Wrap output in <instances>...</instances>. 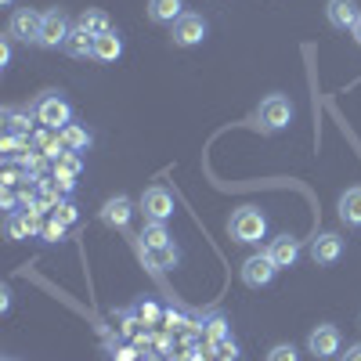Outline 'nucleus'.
Masks as SVG:
<instances>
[{
  "label": "nucleus",
  "instance_id": "f257e3e1",
  "mask_svg": "<svg viewBox=\"0 0 361 361\" xmlns=\"http://www.w3.org/2000/svg\"><path fill=\"white\" fill-rule=\"evenodd\" d=\"M228 235L235 238V243H243V246H253L260 243V238L267 235V217L260 214L257 206H238L231 221H228Z\"/></svg>",
  "mask_w": 361,
  "mask_h": 361
},
{
  "label": "nucleus",
  "instance_id": "f03ea898",
  "mask_svg": "<svg viewBox=\"0 0 361 361\" xmlns=\"http://www.w3.org/2000/svg\"><path fill=\"white\" fill-rule=\"evenodd\" d=\"M257 123H260V130H267V134L286 130V127L293 123V105H289V98H286V94H267V98L260 102V109H257Z\"/></svg>",
  "mask_w": 361,
  "mask_h": 361
},
{
  "label": "nucleus",
  "instance_id": "7ed1b4c3",
  "mask_svg": "<svg viewBox=\"0 0 361 361\" xmlns=\"http://www.w3.org/2000/svg\"><path fill=\"white\" fill-rule=\"evenodd\" d=\"M37 123H44L47 130H58L62 134L69 123H73V105L58 94H47L37 102Z\"/></svg>",
  "mask_w": 361,
  "mask_h": 361
},
{
  "label": "nucleus",
  "instance_id": "20e7f679",
  "mask_svg": "<svg viewBox=\"0 0 361 361\" xmlns=\"http://www.w3.org/2000/svg\"><path fill=\"white\" fill-rule=\"evenodd\" d=\"M206 33H209L206 18H202V15H192V11H185V15H180V18L170 25V40H173V47H195V44L206 40Z\"/></svg>",
  "mask_w": 361,
  "mask_h": 361
},
{
  "label": "nucleus",
  "instance_id": "39448f33",
  "mask_svg": "<svg viewBox=\"0 0 361 361\" xmlns=\"http://www.w3.org/2000/svg\"><path fill=\"white\" fill-rule=\"evenodd\" d=\"M40 29H44V15L33 8H18L8 22V37L22 40V44H40Z\"/></svg>",
  "mask_w": 361,
  "mask_h": 361
},
{
  "label": "nucleus",
  "instance_id": "423d86ee",
  "mask_svg": "<svg viewBox=\"0 0 361 361\" xmlns=\"http://www.w3.org/2000/svg\"><path fill=\"white\" fill-rule=\"evenodd\" d=\"M340 329L336 325H329V322H322V325H314L311 329V336H307V350L318 357V361H325V357H336L340 354Z\"/></svg>",
  "mask_w": 361,
  "mask_h": 361
},
{
  "label": "nucleus",
  "instance_id": "0eeeda50",
  "mask_svg": "<svg viewBox=\"0 0 361 361\" xmlns=\"http://www.w3.org/2000/svg\"><path fill=\"white\" fill-rule=\"evenodd\" d=\"M275 260H271L267 253H253V257H246L243 260V282L250 286V289H264V286H271L275 282Z\"/></svg>",
  "mask_w": 361,
  "mask_h": 361
},
{
  "label": "nucleus",
  "instance_id": "6e6552de",
  "mask_svg": "<svg viewBox=\"0 0 361 361\" xmlns=\"http://www.w3.org/2000/svg\"><path fill=\"white\" fill-rule=\"evenodd\" d=\"M69 33H73V22L66 18V11H44V29H40V47H66V40H69Z\"/></svg>",
  "mask_w": 361,
  "mask_h": 361
},
{
  "label": "nucleus",
  "instance_id": "1a4fd4ad",
  "mask_svg": "<svg viewBox=\"0 0 361 361\" xmlns=\"http://www.w3.org/2000/svg\"><path fill=\"white\" fill-rule=\"evenodd\" d=\"M141 209H145L148 221H163L166 224L170 214H173V195L166 188L152 185V188H145V195H141Z\"/></svg>",
  "mask_w": 361,
  "mask_h": 361
},
{
  "label": "nucleus",
  "instance_id": "9d476101",
  "mask_svg": "<svg viewBox=\"0 0 361 361\" xmlns=\"http://www.w3.org/2000/svg\"><path fill=\"white\" fill-rule=\"evenodd\" d=\"M311 260L314 264H336L340 257H343V238L336 235V231H322L314 243H311Z\"/></svg>",
  "mask_w": 361,
  "mask_h": 361
},
{
  "label": "nucleus",
  "instance_id": "9b49d317",
  "mask_svg": "<svg viewBox=\"0 0 361 361\" xmlns=\"http://www.w3.org/2000/svg\"><path fill=\"white\" fill-rule=\"evenodd\" d=\"M325 18H329V25H333V29H343V33L350 29V33H354L361 11H357L354 0H329V4H325Z\"/></svg>",
  "mask_w": 361,
  "mask_h": 361
},
{
  "label": "nucleus",
  "instance_id": "f8f14e48",
  "mask_svg": "<svg viewBox=\"0 0 361 361\" xmlns=\"http://www.w3.org/2000/svg\"><path fill=\"white\" fill-rule=\"evenodd\" d=\"M264 253L275 260V267H293V264L300 260V238L279 235V238H271V246H267Z\"/></svg>",
  "mask_w": 361,
  "mask_h": 361
},
{
  "label": "nucleus",
  "instance_id": "ddd939ff",
  "mask_svg": "<svg viewBox=\"0 0 361 361\" xmlns=\"http://www.w3.org/2000/svg\"><path fill=\"white\" fill-rule=\"evenodd\" d=\"M130 214H134V206H130L127 195H112V199L102 206V221H105L109 228H127V224H130Z\"/></svg>",
  "mask_w": 361,
  "mask_h": 361
},
{
  "label": "nucleus",
  "instance_id": "4468645a",
  "mask_svg": "<svg viewBox=\"0 0 361 361\" xmlns=\"http://www.w3.org/2000/svg\"><path fill=\"white\" fill-rule=\"evenodd\" d=\"M185 15V0H148V18L156 25H173Z\"/></svg>",
  "mask_w": 361,
  "mask_h": 361
},
{
  "label": "nucleus",
  "instance_id": "2eb2a0df",
  "mask_svg": "<svg viewBox=\"0 0 361 361\" xmlns=\"http://www.w3.org/2000/svg\"><path fill=\"white\" fill-rule=\"evenodd\" d=\"M80 170H83V163H80V156H76V152L58 156V159H54V180H58V188L73 192V180H76V173H80Z\"/></svg>",
  "mask_w": 361,
  "mask_h": 361
},
{
  "label": "nucleus",
  "instance_id": "dca6fc26",
  "mask_svg": "<svg viewBox=\"0 0 361 361\" xmlns=\"http://www.w3.org/2000/svg\"><path fill=\"white\" fill-rule=\"evenodd\" d=\"M76 25L83 29V33H90V37H105V33H112V18H109L102 8H83V15L76 18Z\"/></svg>",
  "mask_w": 361,
  "mask_h": 361
},
{
  "label": "nucleus",
  "instance_id": "f3484780",
  "mask_svg": "<svg viewBox=\"0 0 361 361\" xmlns=\"http://www.w3.org/2000/svg\"><path fill=\"white\" fill-rule=\"evenodd\" d=\"M340 221L350 224V228H361V188H347L340 195Z\"/></svg>",
  "mask_w": 361,
  "mask_h": 361
},
{
  "label": "nucleus",
  "instance_id": "a211bd4d",
  "mask_svg": "<svg viewBox=\"0 0 361 361\" xmlns=\"http://www.w3.org/2000/svg\"><path fill=\"white\" fill-rule=\"evenodd\" d=\"M145 260H148V267H156V271H170V267L180 264V250L173 243H166L159 250H145Z\"/></svg>",
  "mask_w": 361,
  "mask_h": 361
},
{
  "label": "nucleus",
  "instance_id": "6ab92c4d",
  "mask_svg": "<svg viewBox=\"0 0 361 361\" xmlns=\"http://www.w3.org/2000/svg\"><path fill=\"white\" fill-rule=\"evenodd\" d=\"M69 58H94V37L90 33H83V29L76 25L73 33H69V40H66V47H62Z\"/></svg>",
  "mask_w": 361,
  "mask_h": 361
},
{
  "label": "nucleus",
  "instance_id": "aec40b11",
  "mask_svg": "<svg viewBox=\"0 0 361 361\" xmlns=\"http://www.w3.org/2000/svg\"><path fill=\"white\" fill-rule=\"evenodd\" d=\"M119 54H123V40H119L116 29L105 33V37H94V58L98 62H116Z\"/></svg>",
  "mask_w": 361,
  "mask_h": 361
},
{
  "label": "nucleus",
  "instance_id": "412c9836",
  "mask_svg": "<svg viewBox=\"0 0 361 361\" xmlns=\"http://www.w3.org/2000/svg\"><path fill=\"white\" fill-rule=\"evenodd\" d=\"M166 243H173L170 231H166V224H163V221H148L145 231H141V250H159V246H166Z\"/></svg>",
  "mask_w": 361,
  "mask_h": 361
},
{
  "label": "nucleus",
  "instance_id": "4be33fe9",
  "mask_svg": "<svg viewBox=\"0 0 361 361\" xmlns=\"http://www.w3.org/2000/svg\"><path fill=\"white\" fill-rule=\"evenodd\" d=\"M33 231H40V224H37V217H18V214H8V238L15 243V238H29Z\"/></svg>",
  "mask_w": 361,
  "mask_h": 361
},
{
  "label": "nucleus",
  "instance_id": "5701e85b",
  "mask_svg": "<svg viewBox=\"0 0 361 361\" xmlns=\"http://www.w3.org/2000/svg\"><path fill=\"white\" fill-rule=\"evenodd\" d=\"M62 141H66L69 152H87V148H90V134H87L83 127H76V123H69V127L62 130Z\"/></svg>",
  "mask_w": 361,
  "mask_h": 361
},
{
  "label": "nucleus",
  "instance_id": "b1692460",
  "mask_svg": "<svg viewBox=\"0 0 361 361\" xmlns=\"http://www.w3.org/2000/svg\"><path fill=\"white\" fill-rule=\"evenodd\" d=\"M51 209H54L51 217H54L58 224H66V228H69V224H76V206H73V202H54Z\"/></svg>",
  "mask_w": 361,
  "mask_h": 361
},
{
  "label": "nucleus",
  "instance_id": "393cba45",
  "mask_svg": "<svg viewBox=\"0 0 361 361\" xmlns=\"http://www.w3.org/2000/svg\"><path fill=\"white\" fill-rule=\"evenodd\" d=\"M264 361H300V354H296L293 343H279V347H271V350H267Z\"/></svg>",
  "mask_w": 361,
  "mask_h": 361
},
{
  "label": "nucleus",
  "instance_id": "a878e982",
  "mask_svg": "<svg viewBox=\"0 0 361 361\" xmlns=\"http://www.w3.org/2000/svg\"><path fill=\"white\" fill-rule=\"evenodd\" d=\"M62 231H66V224H58L54 217H51V224H47V228H40V235L47 238V243H58V238H62Z\"/></svg>",
  "mask_w": 361,
  "mask_h": 361
},
{
  "label": "nucleus",
  "instance_id": "bb28decb",
  "mask_svg": "<svg viewBox=\"0 0 361 361\" xmlns=\"http://www.w3.org/2000/svg\"><path fill=\"white\" fill-rule=\"evenodd\" d=\"M8 62H11V44L4 40L0 44V69H8Z\"/></svg>",
  "mask_w": 361,
  "mask_h": 361
},
{
  "label": "nucleus",
  "instance_id": "cd10ccee",
  "mask_svg": "<svg viewBox=\"0 0 361 361\" xmlns=\"http://www.w3.org/2000/svg\"><path fill=\"white\" fill-rule=\"evenodd\" d=\"M340 361H361V343L347 347V354H340Z\"/></svg>",
  "mask_w": 361,
  "mask_h": 361
},
{
  "label": "nucleus",
  "instance_id": "c85d7f7f",
  "mask_svg": "<svg viewBox=\"0 0 361 361\" xmlns=\"http://www.w3.org/2000/svg\"><path fill=\"white\" fill-rule=\"evenodd\" d=\"M156 314H159V311H156V307H152V304H145V307H141V318H148V322H152V318H156Z\"/></svg>",
  "mask_w": 361,
  "mask_h": 361
},
{
  "label": "nucleus",
  "instance_id": "c756f323",
  "mask_svg": "<svg viewBox=\"0 0 361 361\" xmlns=\"http://www.w3.org/2000/svg\"><path fill=\"white\" fill-rule=\"evenodd\" d=\"M4 209H8V214H15V195L11 192H4Z\"/></svg>",
  "mask_w": 361,
  "mask_h": 361
},
{
  "label": "nucleus",
  "instance_id": "7c9ffc66",
  "mask_svg": "<svg viewBox=\"0 0 361 361\" xmlns=\"http://www.w3.org/2000/svg\"><path fill=\"white\" fill-rule=\"evenodd\" d=\"M354 40L361 44V18H357V25H354Z\"/></svg>",
  "mask_w": 361,
  "mask_h": 361
},
{
  "label": "nucleus",
  "instance_id": "2f4dec72",
  "mask_svg": "<svg viewBox=\"0 0 361 361\" xmlns=\"http://www.w3.org/2000/svg\"><path fill=\"white\" fill-rule=\"evenodd\" d=\"M0 4H4V8H11V4H15V0H0Z\"/></svg>",
  "mask_w": 361,
  "mask_h": 361
},
{
  "label": "nucleus",
  "instance_id": "473e14b6",
  "mask_svg": "<svg viewBox=\"0 0 361 361\" xmlns=\"http://www.w3.org/2000/svg\"><path fill=\"white\" fill-rule=\"evenodd\" d=\"M4 361H11V357H4Z\"/></svg>",
  "mask_w": 361,
  "mask_h": 361
}]
</instances>
